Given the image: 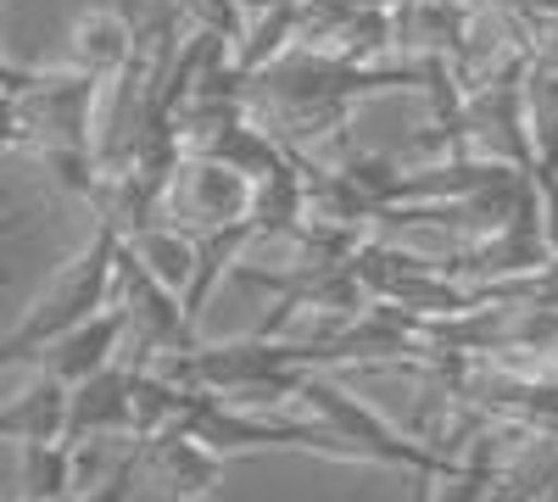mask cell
Segmentation results:
<instances>
[{
    "label": "cell",
    "instance_id": "cell-6",
    "mask_svg": "<svg viewBox=\"0 0 558 502\" xmlns=\"http://www.w3.org/2000/svg\"><path fill=\"white\" fill-rule=\"evenodd\" d=\"M146 475L173 497V502H207L223 486V452H213L202 436H191L184 425L162 430L157 441H146Z\"/></svg>",
    "mask_w": 558,
    "mask_h": 502
},
{
    "label": "cell",
    "instance_id": "cell-10",
    "mask_svg": "<svg viewBox=\"0 0 558 502\" xmlns=\"http://www.w3.org/2000/svg\"><path fill=\"white\" fill-rule=\"evenodd\" d=\"M12 363H28V352H23L12 335H0V369H12Z\"/></svg>",
    "mask_w": 558,
    "mask_h": 502
},
{
    "label": "cell",
    "instance_id": "cell-4",
    "mask_svg": "<svg viewBox=\"0 0 558 502\" xmlns=\"http://www.w3.org/2000/svg\"><path fill=\"white\" fill-rule=\"evenodd\" d=\"M123 335H129V318H123L118 302H107L89 318H78V325H68L62 335L45 341L34 352V369L57 375L62 385H78V380H89L96 369H107V363L123 357Z\"/></svg>",
    "mask_w": 558,
    "mask_h": 502
},
{
    "label": "cell",
    "instance_id": "cell-2",
    "mask_svg": "<svg viewBox=\"0 0 558 502\" xmlns=\"http://www.w3.org/2000/svg\"><path fill=\"white\" fill-rule=\"evenodd\" d=\"M118 230L107 218H96V235H89V246L57 273L51 280V291H45L28 313H23V325L12 330V341L28 352V363H34V352L51 341V335H62L68 325H78V318H89L96 307H107L112 302V262H118Z\"/></svg>",
    "mask_w": 558,
    "mask_h": 502
},
{
    "label": "cell",
    "instance_id": "cell-1",
    "mask_svg": "<svg viewBox=\"0 0 558 502\" xmlns=\"http://www.w3.org/2000/svg\"><path fill=\"white\" fill-rule=\"evenodd\" d=\"M291 402H302L307 414L330 430L352 464H368V469H402V475H447L452 464H441L430 446H418L408 430H397L391 419H380L363 396H352L341 380H330L324 369H307L291 391Z\"/></svg>",
    "mask_w": 558,
    "mask_h": 502
},
{
    "label": "cell",
    "instance_id": "cell-8",
    "mask_svg": "<svg viewBox=\"0 0 558 502\" xmlns=\"http://www.w3.org/2000/svg\"><path fill=\"white\" fill-rule=\"evenodd\" d=\"M17 502H62L78 491V446L68 441H34L17 446Z\"/></svg>",
    "mask_w": 558,
    "mask_h": 502
},
{
    "label": "cell",
    "instance_id": "cell-3",
    "mask_svg": "<svg viewBox=\"0 0 558 502\" xmlns=\"http://www.w3.org/2000/svg\"><path fill=\"white\" fill-rule=\"evenodd\" d=\"M179 201V230H191V235H207V230H235V223H252V179L241 168H229L218 157H196L191 168H184V185H179V173H173V191Z\"/></svg>",
    "mask_w": 558,
    "mask_h": 502
},
{
    "label": "cell",
    "instance_id": "cell-5",
    "mask_svg": "<svg viewBox=\"0 0 558 502\" xmlns=\"http://www.w3.org/2000/svg\"><path fill=\"white\" fill-rule=\"evenodd\" d=\"M129 380H134V369L123 357L107 363V369H96L89 380H78L68 391V430H62V441L78 446V452L89 441H112V436L129 441Z\"/></svg>",
    "mask_w": 558,
    "mask_h": 502
},
{
    "label": "cell",
    "instance_id": "cell-9",
    "mask_svg": "<svg viewBox=\"0 0 558 502\" xmlns=\"http://www.w3.org/2000/svg\"><path fill=\"white\" fill-rule=\"evenodd\" d=\"M123 57V28L112 17H84L78 23V73L89 78H107Z\"/></svg>",
    "mask_w": 558,
    "mask_h": 502
},
{
    "label": "cell",
    "instance_id": "cell-7",
    "mask_svg": "<svg viewBox=\"0 0 558 502\" xmlns=\"http://www.w3.org/2000/svg\"><path fill=\"white\" fill-rule=\"evenodd\" d=\"M68 391L57 375H45L34 369V380L0 407V441H12V446H34V441H62L68 430Z\"/></svg>",
    "mask_w": 558,
    "mask_h": 502
}]
</instances>
